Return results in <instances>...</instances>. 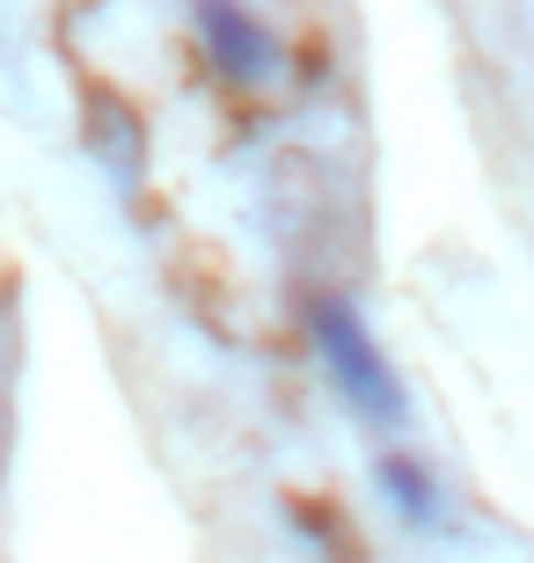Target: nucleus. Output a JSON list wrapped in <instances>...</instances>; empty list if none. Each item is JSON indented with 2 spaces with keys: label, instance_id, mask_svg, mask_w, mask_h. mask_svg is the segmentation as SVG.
<instances>
[{
  "label": "nucleus",
  "instance_id": "nucleus-1",
  "mask_svg": "<svg viewBox=\"0 0 534 563\" xmlns=\"http://www.w3.org/2000/svg\"><path fill=\"white\" fill-rule=\"evenodd\" d=\"M301 330H308L315 366H323V380L345 396L351 418L373 424V432H403V424H411V388H403V374L389 366L381 336L367 330V314L351 308V300L315 292L308 308H301Z\"/></svg>",
  "mask_w": 534,
  "mask_h": 563
},
{
  "label": "nucleus",
  "instance_id": "nucleus-2",
  "mask_svg": "<svg viewBox=\"0 0 534 563\" xmlns=\"http://www.w3.org/2000/svg\"><path fill=\"white\" fill-rule=\"evenodd\" d=\"M190 30H198V44H206L220 81L257 88V81L279 74V37H271L264 15L242 8V0H190Z\"/></svg>",
  "mask_w": 534,
  "mask_h": 563
},
{
  "label": "nucleus",
  "instance_id": "nucleus-3",
  "mask_svg": "<svg viewBox=\"0 0 534 563\" xmlns=\"http://www.w3.org/2000/svg\"><path fill=\"white\" fill-rule=\"evenodd\" d=\"M373 490H381V505L395 512V527H411V534H439V527H447V490H439V476H432L425 461L381 454L373 461Z\"/></svg>",
  "mask_w": 534,
  "mask_h": 563
}]
</instances>
